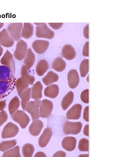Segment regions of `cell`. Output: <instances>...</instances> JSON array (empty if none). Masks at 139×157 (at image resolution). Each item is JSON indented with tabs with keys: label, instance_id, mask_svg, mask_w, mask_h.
<instances>
[{
	"label": "cell",
	"instance_id": "4fadbf2b",
	"mask_svg": "<svg viewBox=\"0 0 139 157\" xmlns=\"http://www.w3.org/2000/svg\"><path fill=\"white\" fill-rule=\"evenodd\" d=\"M67 80L68 86L71 88L74 89L77 87L79 81L77 71L75 69L70 70L67 75Z\"/></svg>",
	"mask_w": 139,
	"mask_h": 157
},
{
	"label": "cell",
	"instance_id": "74e56055",
	"mask_svg": "<svg viewBox=\"0 0 139 157\" xmlns=\"http://www.w3.org/2000/svg\"><path fill=\"white\" fill-rule=\"evenodd\" d=\"M8 118V116L6 112L3 110L0 112V127L6 122Z\"/></svg>",
	"mask_w": 139,
	"mask_h": 157
},
{
	"label": "cell",
	"instance_id": "3957f363",
	"mask_svg": "<svg viewBox=\"0 0 139 157\" xmlns=\"http://www.w3.org/2000/svg\"><path fill=\"white\" fill-rule=\"evenodd\" d=\"M82 124L80 122H73L67 121L63 126V132L66 135H76L81 131Z\"/></svg>",
	"mask_w": 139,
	"mask_h": 157
},
{
	"label": "cell",
	"instance_id": "60d3db41",
	"mask_svg": "<svg viewBox=\"0 0 139 157\" xmlns=\"http://www.w3.org/2000/svg\"><path fill=\"white\" fill-rule=\"evenodd\" d=\"M63 23H48L49 25L54 29L58 30L60 29L63 25Z\"/></svg>",
	"mask_w": 139,
	"mask_h": 157
},
{
	"label": "cell",
	"instance_id": "277c9868",
	"mask_svg": "<svg viewBox=\"0 0 139 157\" xmlns=\"http://www.w3.org/2000/svg\"><path fill=\"white\" fill-rule=\"evenodd\" d=\"M41 101L40 100L30 101L26 107L25 111L30 114L33 121L38 120L40 117L39 108Z\"/></svg>",
	"mask_w": 139,
	"mask_h": 157
},
{
	"label": "cell",
	"instance_id": "7bdbcfd3",
	"mask_svg": "<svg viewBox=\"0 0 139 157\" xmlns=\"http://www.w3.org/2000/svg\"><path fill=\"white\" fill-rule=\"evenodd\" d=\"M83 34L84 37L86 38L89 39V25L85 27L84 29Z\"/></svg>",
	"mask_w": 139,
	"mask_h": 157
},
{
	"label": "cell",
	"instance_id": "ba28073f",
	"mask_svg": "<svg viewBox=\"0 0 139 157\" xmlns=\"http://www.w3.org/2000/svg\"><path fill=\"white\" fill-rule=\"evenodd\" d=\"M27 45L24 40H21L17 42L13 54L17 60L21 61L24 59L27 51Z\"/></svg>",
	"mask_w": 139,
	"mask_h": 157
},
{
	"label": "cell",
	"instance_id": "6da1fadb",
	"mask_svg": "<svg viewBox=\"0 0 139 157\" xmlns=\"http://www.w3.org/2000/svg\"><path fill=\"white\" fill-rule=\"evenodd\" d=\"M16 80L13 76L8 80H0V100L10 95L15 88Z\"/></svg>",
	"mask_w": 139,
	"mask_h": 157
},
{
	"label": "cell",
	"instance_id": "52a82bcc",
	"mask_svg": "<svg viewBox=\"0 0 139 157\" xmlns=\"http://www.w3.org/2000/svg\"><path fill=\"white\" fill-rule=\"evenodd\" d=\"M40 107L39 115L40 117L46 118L50 116L53 109L52 101L44 99L40 103Z\"/></svg>",
	"mask_w": 139,
	"mask_h": 157
},
{
	"label": "cell",
	"instance_id": "d4e9b609",
	"mask_svg": "<svg viewBox=\"0 0 139 157\" xmlns=\"http://www.w3.org/2000/svg\"><path fill=\"white\" fill-rule=\"evenodd\" d=\"M52 66L53 70L60 72L63 71L65 69L66 63L61 57H59L53 60Z\"/></svg>",
	"mask_w": 139,
	"mask_h": 157
},
{
	"label": "cell",
	"instance_id": "8fae6325",
	"mask_svg": "<svg viewBox=\"0 0 139 157\" xmlns=\"http://www.w3.org/2000/svg\"><path fill=\"white\" fill-rule=\"evenodd\" d=\"M49 46V42L46 40H36L32 44V47L36 53L42 54L46 52Z\"/></svg>",
	"mask_w": 139,
	"mask_h": 157
},
{
	"label": "cell",
	"instance_id": "ab89813d",
	"mask_svg": "<svg viewBox=\"0 0 139 157\" xmlns=\"http://www.w3.org/2000/svg\"><path fill=\"white\" fill-rule=\"evenodd\" d=\"M83 118L86 122H89V106H87L85 108L84 110Z\"/></svg>",
	"mask_w": 139,
	"mask_h": 157
},
{
	"label": "cell",
	"instance_id": "8d00e7d4",
	"mask_svg": "<svg viewBox=\"0 0 139 157\" xmlns=\"http://www.w3.org/2000/svg\"><path fill=\"white\" fill-rule=\"evenodd\" d=\"M89 90H85L81 94L80 99L82 101L86 104L89 103Z\"/></svg>",
	"mask_w": 139,
	"mask_h": 157
},
{
	"label": "cell",
	"instance_id": "f35d334b",
	"mask_svg": "<svg viewBox=\"0 0 139 157\" xmlns=\"http://www.w3.org/2000/svg\"><path fill=\"white\" fill-rule=\"evenodd\" d=\"M89 42H87L85 43L84 46L82 51V55L84 56H89Z\"/></svg>",
	"mask_w": 139,
	"mask_h": 157
},
{
	"label": "cell",
	"instance_id": "e575fe53",
	"mask_svg": "<svg viewBox=\"0 0 139 157\" xmlns=\"http://www.w3.org/2000/svg\"><path fill=\"white\" fill-rule=\"evenodd\" d=\"M2 157H21L20 153V147L17 146L13 148L8 150L3 153Z\"/></svg>",
	"mask_w": 139,
	"mask_h": 157
},
{
	"label": "cell",
	"instance_id": "8992f818",
	"mask_svg": "<svg viewBox=\"0 0 139 157\" xmlns=\"http://www.w3.org/2000/svg\"><path fill=\"white\" fill-rule=\"evenodd\" d=\"M12 119L18 123L20 127L23 129L25 128L30 121L29 117L24 111L17 110L12 116Z\"/></svg>",
	"mask_w": 139,
	"mask_h": 157
},
{
	"label": "cell",
	"instance_id": "cb8c5ba5",
	"mask_svg": "<svg viewBox=\"0 0 139 157\" xmlns=\"http://www.w3.org/2000/svg\"><path fill=\"white\" fill-rule=\"evenodd\" d=\"M59 76L54 72L50 71H49L47 74L42 79L44 84L46 86H48L53 83L57 82L59 80Z\"/></svg>",
	"mask_w": 139,
	"mask_h": 157
},
{
	"label": "cell",
	"instance_id": "bcb514c9",
	"mask_svg": "<svg viewBox=\"0 0 139 157\" xmlns=\"http://www.w3.org/2000/svg\"><path fill=\"white\" fill-rule=\"evenodd\" d=\"M35 157H46V156L44 152L42 151H39L36 153L34 156Z\"/></svg>",
	"mask_w": 139,
	"mask_h": 157
},
{
	"label": "cell",
	"instance_id": "7c38bea8",
	"mask_svg": "<svg viewBox=\"0 0 139 157\" xmlns=\"http://www.w3.org/2000/svg\"><path fill=\"white\" fill-rule=\"evenodd\" d=\"M82 106L79 104H75L67 112L66 117L68 120H78L81 114Z\"/></svg>",
	"mask_w": 139,
	"mask_h": 157
},
{
	"label": "cell",
	"instance_id": "5bb4252c",
	"mask_svg": "<svg viewBox=\"0 0 139 157\" xmlns=\"http://www.w3.org/2000/svg\"><path fill=\"white\" fill-rule=\"evenodd\" d=\"M14 44V40L10 37L7 29H4L0 32V44L4 47L9 48Z\"/></svg>",
	"mask_w": 139,
	"mask_h": 157
},
{
	"label": "cell",
	"instance_id": "7402d4cb",
	"mask_svg": "<svg viewBox=\"0 0 139 157\" xmlns=\"http://www.w3.org/2000/svg\"><path fill=\"white\" fill-rule=\"evenodd\" d=\"M49 68V65L46 60H40L36 67L35 71L37 74L40 77L43 75Z\"/></svg>",
	"mask_w": 139,
	"mask_h": 157
},
{
	"label": "cell",
	"instance_id": "7dc6e473",
	"mask_svg": "<svg viewBox=\"0 0 139 157\" xmlns=\"http://www.w3.org/2000/svg\"><path fill=\"white\" fill-rule=\"evenodd\" d=\"M3 52V49L1 44H0V57H1Z\"/></svg>",
	"mask_w": 139,
	"mask_h": 157
},
{
	"label": "cell",
	"instance_id": "1f68e13d",
	"mask_svg": "<svg viewBox=\"0 0 139 157\" xmlns=\"http://www.w3.org/2000/svg\"><path fill=\"white\" fill-rule=\"evenodd\" d=\"M35 151L34 147L30 143H27L22 148V153L25 157H32Z\"/></svg>",
	"mask_w": 139,
	"mask_h": 157
},
{
	"label": "cell",
	"instance_id": "4316f807",
	"mask_svg": "<svg viewBox=\"0 0 139 157\" xmlns=\"http://www.w3.org/2000/svg\"><path fill=\"white\" fill-rule=\"evenodd\" d=\"M21 78L24 81L29 85L33 86L35 79L33 76L31 75L28 73L24 65L22 66L21 69Z\"/></svg>",
	"mask_w": 139,
	"mask_h": 157
},
{
	"label": "cell",
	"instance_id": "e0dca14e",
	"mask_svg": "<svg viewBox=\"0 0 139 157\" xmlns=\"http://www.w3.org/2000/svg\"><path fill=\"white\" fill-rule=\"evenodd\" d=\"M76 144V139L71 136L64 138L61 142V145L63 148L69 151H72L75 149Z\"/></svg>",
	"mask_w": 139,
	"mask_h": 157
},
{
	"label": "cell",
	"instance_id": "ee69618b",
	"mask_svg": "<svg viewBox=\"0 0 139 157\" xmlns=\"http://www.w3.org/2000/svg\"><path fill=\"white\" fill-rule=\"evenodd\" d=\"M6 100L0 101V112L3 110L6 107Z\"/></svg>",
	"mask_w": 139,
	"mask_h": 157
},
{
	"label": "cell",
	"instance_id": "b9f144b4",
	"mask_svg": "<svg viewBox=\"0 0 139 157\" xmlns=\"http://www.w3.org/2000/svg\"><path fill=\"white\" fill-rule=\"evenodd\" d=\"M66 156V154L64 151H59L57 152L56 153L53 155V157H65Z\"/></svg>",
	"mask_w": 139,
	"mask_h": 157
},
{
	"label": "cell",
	"instance_id": "30bf717a",
	"mask_svg": "<svg viewBox=\"0 0 139 157\" xmlns=\"http://www.w3.org/2000/svg\"><path fill=\"white\" fill-rule=\"evenodd\" d=\"M2 64L8 67L13 75L15 73V62L12 54L7 50L1 60Z\"/></svg>",
	"mask_w": 139,
	"mask_h": 157
},
{
	"label": "cell",
	"instance_id": "836d02e7",
	"mask_svg": "<svg viewBox=\"0 0 139 157\" xmlns=\"http://www.w3.org/2000/svg\"><path fill=\"white\" fill-rule=\"evenodd\" d=\"M89 61L88 59H84L81 63L79 67V71L81 76L84 78L86 75L89 71Z\"/></svg>",
	"mask_w": 139,
	"mask_h": 157
},
{
	"label": "cell",
	"instance_id": "44dd1931",
	"mask_svg": "<svg viewBox=\"0 0 139 157\" xmlns=\"http://www.w3.org/2000/svg\"><path fill=\"white\" fill-rule=\"evenodd\" d=\"M59 88L56 84H52L46 87L44 90V94L46 96L54 98L59 95Z\"/></svg>",
	"mask_w": 139,
	"mask_h": 157
},
{
	"label": "cell",
	"instance_id": "83f0119b",
	"mask_svg": "<svg viewBox=\"0 0 139 157\" xmlns=\"http://www.w3.org/2000/svg\"><path fill=\"white\" fill-rule=\"evenodd\" d=\"M29 85L25 82L21 77L17 79L16 82L15 86L19 97L20 98L22 94L26 89H27Z\"/></svg>",
	"mask_w": 139,
	"mask_h": 157
},
{
	"label": "cell",
	"instance_id": "ac0fdd59",
	"mask_svg": "<svg viewBox=\"0 0 139 157\" xmlns=\"http://www.w3.org/2000/svg\"><path fill=\"white\" fill-rule=\"evenodd\" d=\"M43 127V124L39 120L33 121L30 125L29 131L31 135L34 136H37L41 132Z\"/></svg>",
	"mask_w": 139,
	"mask_h": 157
},
{
	"label": "cell",
	"instance_id": "9a60e30c",
	"mask_svg": "<svg viewBox=\"0 0 139 157\" xmlns=\"http://www.w3.org/2000/svg\"><path fill=\"white\" fill-rule=\"evenodd\" d=\"M53 132L50 128L48 127L44 130V131L39 138L38 141L39 146L41 147H46L52 136Z\"/></svg>",
	"mask_w": 139,
	"mask_h": 157
},
{
	"label": "cell",
	"instance_id": "c3c4849f",
	"mask_svg": "<svg viewBox=\"0 0 139 157\" xmlns=\"http://www.w3.org/2000/svg\"><path fill=\"white\" fill-rule=\"evenodd\" d=\"M4 25L3 23H0V29H1Z\"/></svg>",
	"mask_w": 139,
	"mask_h": 157
},
{
	"label": "cell",
	"instance_id": "d6986e66",
	"mask_svg": "<svg viewBox=\"0 0 139 157\" xmlns=\"http://www.w3.org/2000/svg\"><path fill=\"white\" fill-rule=\"evenodd\" d=\"M43 86L40 82H37L34 85L31 90V97L35 100L42 98Z\"/></svg>",
	"mask_w": 139,
	"mask_h": 157
},
{
	"label": "cell",
	"instance_id": "ffe728a7",
	"mask_svg": "<svg viewBox=\"0 0 139 157\" xmlns=\"http://www.w3.org/2000/svg\"><path fill=\"white\" fill-rule=\"evenodd\" d=\"M35 61V56L31 48L27 50L24 61V65L28 71L34 65Z\"/></svg>",
	"mask_w": 139,
	"mask_h": 157
},
{
	"label": "cell",
	"instance_id": "2e32d148",
	"mask_svg": "<svg viewBox=\"0 0 139 157\" xmlns=\"http://www.w3.org/2000/svg\"><path fill=\"white\" fill-rule=\"evenodd\" d=\"M61 55L66 59L71 60L74 59L75 57L76 52L72 46L69 44H67L63 47Z\"/></svg>",
	"mask_w": 139,
	"mask_h": 157
},
{
	"label": "cell",
	"instance_id": "f546056e",
	"mask_svg": "<svg viewBox=\"0 0 139 157\" xmlns=\"http://www.w3.org/2000/svg\"><path fill=\"white\" fill-rule=\"evenodd\" d=\"M20 106L19 98L16 96L11 100L8 105V110L12 116L17 110Z\"/></svg>",
	"mask_w": 139,
	"mask_h": 157
},
{
	"label": "cell",
	"instance_id": "484cf974",
	"mask_svg": "<svg viewBox=\"0 0 139 157\" xmlns=\"http://www.w3.org/2000/svg\"><path fill=\"white\" fill-rule=\"evenodd\" d=\"M74 98V94L71 91L67 93L63 98L61 106L63 110H65L72 104Z\"/></svg>",
	"mask_w": 139,
	"mask_h": 157
},
{
	"label": "cell",
	"instance_id": "f1b7e54d",
	"mask_svg": "<svg viewBox=\"0 0 139 157\" xmlns=\"http://www.w3.org/2000/svg\"><path fill=\"white\" fill-rule=\"evenodd\" d=\"M13 75L10 69L5 65H0V80H5L10 79Z\"/></svg>",
	"mask_w": 139,
	"mask_h": 157
},
{
	"label": "cell",
	"instance_id": "9c48e42d",
	"mask_svg": "<svg viewBox=\"0 0 139 157\" xmlns=\"http://www.w3.org/2000/svg\"><path fill=\"white\" fill-rule=\"evenodd\" d=\"M19 128L12 122L7 124L3 129L2 137L3 139L15 137L19 132Z\"/></svg>",
	"mask_w": 139,
	"mask_h": 157
},
{
	"label": "cell",
	"instance_id": "7a4b0ae2",
	"mask_svg": "<svg viewBox=\"0 0 139 157\" xmlns=\"http://www.w3.org/2000/svg\"><path fill=\"white\" fill-rule=\"evenodd\" d=\"M34 24L37 25L35 35L37 37L51 39L54 37V33L48 27L46 23Z\"/></svg>",
	"mask_w": 139,
	"mask_h": 157
},
{
	"label": "cell",
	"instance_id": "5b68a950",
	"mask_svg": "<svg viewBox=\"0 0 139 157\" xmlns=\"http://www.w3.org/2000/svg\"><path fill=\"white\" fill-rule=\"evenodd\" d=\"M23 27L22 23H12L7 27V30L11 38L18 41L21 38V31Z\"/></svg>",
	"mask_w": 139,
	"mask_h": 157
},
{
	"label": "cell",
	"instance_id": "d590c367",
	"mask_svg": "<svg viewBox=\"0 0 139 157\" xmlns=\"http://www.w3.org/2000/svg\"><path fill=\"white\" fill-rule=\"evenodd\" d=\"M89 141L88 139L83 138L79 140L78 145V149L80 151H89Z\"/></svg>",
	"mask_w": 139,
	"mask_h": 157
},
{
	"label": "cell",
	"instance_id": "603a6c76",
	"mask_svg": "<svg viewBox=\"0 0 139 157\" xmlns=\"http://www.w3.org/2000/svg\"><path fill=\"white\" fill-rule=\"evenodd\" d=\"M34 27L30 23H24L21 34V37L28 39L32 36L34 34Z\"/></svg>",
	"mask_w": 139,
	"mask_h": 157
},
{
	"label": "cell",
	"instance_id": "4dcf8cb0",
	"mask_svg": "<svg viewBox=\"0 0 139 157\" xmlns=\"http://www.w3.org/2000/svg\"><path fill=\"white\" fill-rule=\"evenodd\" d=\"M31 88H30L25 90L22 94L20 97L21 99V105L22 109L25 111V108L29 102L31 98Z\"/></svg>",
	"mask_w": 139,
	"mask_h": 157
},
{
	"label": "cell",
	"instance_id": "f6af8a7d",
	"mask_svg": "<svg viewBox=\"0 0 139 157\" xmlns=\"http://www.w3.org/2000/svg\"><path fill=\"white\" fill-rule=\"evenodd\" d=\"M89 124H87L85 125L83 129V133L84 135L88 137L89 136Z\"/></svg>",
	"mask_w": 139,
	"mask_h": 157
},
{
	"label": "cell",
	"instance_id": "d6a6232c",
	"mask_svg": "<svg viewBox=\"0 0 139 157\" xmlns=\"http://www.w3.org/2000/svg\"><path fill=\"white\" fill-rule=\"evenodd\" d=\"M17 144L16 140L3 141L0 143V151H4L15 147Z\"/></svg>",
	"mask_w": 139,
	"mask_h": 157
}]
</instances>
